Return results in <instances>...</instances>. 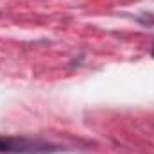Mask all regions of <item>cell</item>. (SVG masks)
I'll list each match as a JSON object with an SVG mask.
<instances>
[{"mask_svg":"<svg viewBox=\"0 0 154 154\" xmlns=\"http://www.w3.org/2000/svg\"><path fill=\"white\" fill-rule=\"evenodd\" d=\"M57 151L54 145L39 142V140H27V138H4L0 136V152L9 154H47Z\"/></svg>","mask_w":154,"mask_h":154,"instance_id":"1","label":"cell"},{"mask_svg":"<svg viewBox=\"0 0 154 154\" xmlns=\"http://www.w3.org/2000/svg\"><path fill=\"white\" fill-rule=\"evenodd\" d=\"M152 56H154V45H152Z\"/></svg>","mask_w":154,"mask_h":154,"instance_id":"2","label":"cell"}]
</instances>
